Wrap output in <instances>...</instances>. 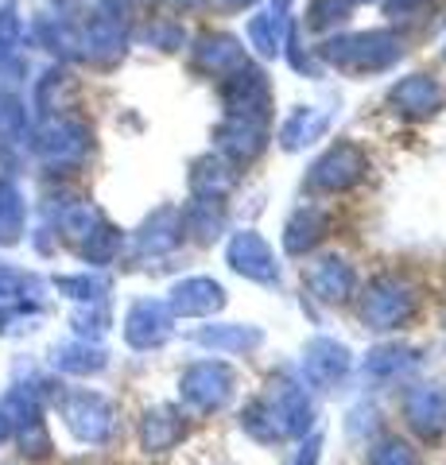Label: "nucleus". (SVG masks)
<instances>
[{"instance_id":"f257e3e1","label":"nucleus","mask_w":446,"mask_h":465,"mask_svg":"<svg viewBox=\"0 0 446 465\" xmlns=\"http://www.w3.org/2000/svg\"><path fill=\"white\" fill-rule=\"evenodd\" d=\"M63 423L78 442H105L113 434V407L97 391H66L63 396Z\"/></svg>"},{"instance_id":"f03ea898","label":"nucleus","mask_w":446,"mask_h":465,"mask_svg":"<svg viewBox=\"0 0 446 465\" xmlns=\"http://www.w3.org/2000/svg\"><path fill=\"white\" fill-rule=\"evenodd\" d=\"M322 54L330 58V63L345 66V70H381V66H388V63H396V58H400V43L392 35L369 32V35L326 43Z\"/></svg>"},{"instance_id":"7ed1b4c3","label":"nucleus","mask_w":446,"mask_h":465,"mask_svg":"<svg viewBox=\"0 0 446 465\" xmlns=\"http://www.w3.org/2000/svg\"><path fill=\"white\" fill-rule=\"evenodd\" d=\"M229 391H233V369L218 365V361H206V365H194L191 372L183 376V396L191 400L194 407H222L229 400Z\"/></svg>"},{"instance_id":"20e7f679","label":"nucleus","mask_w":446,"mask_h":465,"mask_svg":"<svg viewBox=\"0 0 446 465\" xmlns=\"http://www.w3.org/2000/svg\"><path fill=\"white\" fill-rule=\"evenodd\" d=\"M408 314H411V295L400 283H392V280H381L365 295V302H362V318H365L372 330L400 326Z\"/></svg>"},{"instance_id":"39448f33","label":"nucleus","mask_w":446,"mask_h":465,"mask_svg":"<svg viewBox=\"0 0 446 465\" xmlns=\"http://www.w3.org/2000/svg\"><path fill=\"white\" fill-rule=\"evenodd\" d=\"M171 333V311L155 299H140L133 311H128V326H124V338L133 349H155L164 345Z\"/></svg>"},{"instance_id":"423d86ee","label":"nucleus","mask_w":446,"mask_h":465,"mask_svg":"<svg viewBox=\"0 0 446 465\" xmlns=\"http://www.w3.org/2000/svg\"><path fill=\"white\" fill-rule=\"evenodd\" d=\"M229 113L241 116V121H253V124H261L264 116L272 113V90H268V82L256 74V70H244L241 78L229 82Z\"/></svg>"},{"instance_id":"0eeeda50","label":"nucleus","mask_w":446,"mask_h":465,"mask_svg":"<svg viewBox=\"0 0 446 465\" xmlns=\"http://www.w3.org/2000/svg\"><path fill=\"white\" fill-rule=\"evenodd\" d=\"M229 264H233L241 275L261 280V283H276V275H280L268 244L256 237V232H237V237L229 241Z\"/></svg>"},{"instance_id":"6e6552de","label":"nucleus","mask_w":446,"mask_h":465,"mask_svg":"<svg viewBox=\"0 0 446 465\" xmlns=\"http://www.w3.org/2000/svg\"><path fill=\"white\" fill-rule=\"evenodd\" d=\"M362 167H365L362 152L350 148V143H338V148L314 167L311 186H319V191H345V186H353L362 179Z\"/></svg>"},{"instance_id":"1a4fd4ad","label":"nucleus","mask_w":446,"mask_h":465,"mask_svg":"<svg viewBox=\"0 0 446 465\" xmlns=\"http://www.w3.org/2000/svg\"><path fill=\"white\" fill-rule=\"evenodd\" d=\"M85 148H90V136L74 121H51L39 136V152L47 163H74L85 155Z\"/></svg>"},{"instance_id":"9d476101","label":"nucleus","mask_w":446,"mask_h":465,"mask_svg":"<svg viewBox=\"0 0 446 465\" xmlns=\"http://www.w3.org/2000/svg\"><path fill=\"white\" fill-rule=\"evenodd\" d=\"M222 302H225V295L213 280H186L171 291L167 311L171 314H210V311H218Z\"/></svg>"},{"instance_id":"9b49d317","label":"nucleus","mask_w":446,"mask_h":465,"mask_svg":"<svg viewBox=\"0 0 446 465\" xmlns=\"http://www.w3.org/2000/svg\"><path fill=\"white\" fill-rule=\"evenodd\" d=\"M408 419L420 434H439L446 427V396L439 388H415L408 396Z\"/></svg>"},{"instance_id":"f8f14e48","label":"nucleus","mask_w":446,"mask_h":465,"mask_svg":"<svg viewBox=\"0 0 446 465\" xmlns=\"http://www.w3.org/2000/svg\"><path fill=\"white\" fill-rule=\"evenodd\" d=\"M303 369L314 384H334L338 376L350 369V353L338 345V341H314L307 349V361H303Z\"/></svg>"},{"instance_id":"ddd939ff","label":"nucleus","mask_w":446,"mask_h":465,"mask_svg":"<svg viewBox=\"0 0 446 465\" xmlns=\"http://www.w3.org/2000/svg\"><path fill=\"white\" fill-rule=\"evenodd\" d=\"M183 434V419L175 415V407H155L140 419V442L144 450H171Z\"/></svg>"},{"instance_id":"4468645a","label":"nucleus","mask_w":446,"mask_h":465,"mask_svg":"<svg viewBox=\"0 0 446 465\" xmlns=\"http://www.w3.org/2000/svg\"><path fill=\"white\" fill-rule=\"evenodd\" d=\"M283 32H287V5H283V0H268V8L253 20L249 35H253V43L264 54H276L280 43H283Z\"/></svg>"},{"instance_id":"2eb2a0df","label":"nucleus","mask_w":446,"mask_h":465,"mask_svg":"<svg viewBox=\"0 0 446 465\" xmlns=\"http://www.w3.org/2000/svg\"><path fill=\"white\" fill-rule=\"evenodd\" d=\"M51 365L63 369V372H74V376H90L97 369H105V353L85 341H70V345H59L51 353Z\"/></svg>"},{"instance_id":"dca6fc26","label":"nucleus","mask_w":446,"mask_h":465,"mask_svg":"<svg viewBox=\"0 0 446 465\" xmlns=\"http://www.w3.org/2000/svg\"><path fill=\"white\" fill-rule=\"evenodd\" d=\"M392 101H396L400 109H408V113H431V109H439L442 94H439V85L431 82V78L415 74V78H408V82H400V85H396V90H392Z\"/></svg>"},{"instance_id":"f3484780","label":"nucleus","mask_w":446,"mask_h":465,"mask_svg":"<svg viewBox=\"0 0 446 465\" xmlns=\"http://www.w3.org/2000/svg\"><path fill=\"white\" fill-rule=\"evenodd\" d=\"M311 287L314 295H322L330 302H342L353 295V272L342 264V260H326V264L311 275Z\"/></svg>"},{"instance_id":"a211bd4d","label":"nucleus","mask_w":446,"mask_h":465,"mask_svg":"<svg viewBox=\"0 0 446 465\" xmlns=\"http://www.w3.org/2000/svg\"><path fill=\"white\" fill-rule=\"evenodd\" d=\"M179 241V213L175 210H160L152 213V222L140 229V249L144 252H164Z\"/></svg>"},{"instance_id":"6ab92c4d","label":"nucleus","mask_w":446,"mask_h":465,"mask_svg":"<svg viewBox=\"0 0 446 465\" xmlns=\"http://www.w3.org/2000/svg\"><path fill=\"white\" fill-rule=\"evenodd\" d=\"M35 291H39V283H35L27 272L0 264V307H5V302H16V307L24 302V307H32V302H35Z\"/></svg>"},{"instance_id":"aec40b11","label":"nucleus","mask_w":446,"mask_h":465,"mask_svg":"<svg viewBox=\"0 0 446 465\" xmlns=\"http://www.w3.org/2000/svg\"><path fill=\"white\" fill-rule=\"evenodd\" d=\"M198 63H203L206 70H233V66H241V47L225 35H210V39H203Z\"/></svg>"},{"instance_id":"412c9836","label":"nucleus","mask_w":446,"mask_h":465,"mask_svg":"<svg viewBox=\"0 0 446 465\" xmlns=\"http://www.w3.org/2000/svg\"><path fill=\"white\" fill-rule=\"evenodd\" d=\"M24 229V202L16 186L0 179V241H16Z\"/></svg>"},{"instance_id":"4be33fe9","label":"nucleus","mask_w":446,"mask_h":465,"mask_svg":"<svg viewBox=\"0 0 446 465\" xmlns=\"http://www.w3.org/2000/svg\"><path fill=\"white\" fill-rule=\"evenodd\" d=\"M319 229H322V213L319 210H303L287 229V249L292 252H307L314 241H319Z\"/></svg>"},{"instance_id":"5701e85b","label":"nucleus","mask_w":446,"mask_h":465,"mask_svg":"<svg viewBox=\"0 0 446 465\" xmlns=\"http://www.w3.org/2000/svg\"><path fill=\"white\" fill-rule=\"evenodd\" d=\"M322 124H326V116H314V113H307V109H299V113L292 116V124L283 128V143H287V148L311 143L314 136L322 133Z\"/></svg>"},{"instance_id":"b1692460","label":"nucleus","mask_w":446,"mask_h":465,"mask_svg":"<svg viewBox=\"0 0 446 465\" xmlns=\"http://www.w3.org/2000/svg\"><path fill=\"white\" fill-rule=\"evenodd\" d=\"M198 341L203 345H225V349H253V345H261V333L256 330H203Z\"/></svg>"},{"instance_id":"393cba45","label":"nucleus","mask_w":446,"mask_h":465,"mask_svg":"<svg viewBox=\"0 0 446 465\" xmlns=\"http://www.w3.org/2000/svg\"><path fill=\"white\" fill-rule=\"evenodd\" d=\"M59 291L66 299H78V302H97V295H102V280H94V275H59Z\"/></svg>"},{"instance_id":"a878e982","label":"nucleus","mask_w":446,"mask_h":465,"mask_svg":"<svg viewBox=\"0 0 446 465\" xmlns=\"http://www.w3.org/2000/svg\"><path fill=\"white\" fill-rule=\"evenodd\" d=\"M408 365H415V357L408 349H381V353L369 357V372H400Z\"/></svg>"},{"instance_id":"bb28decb","label":"nucleus","mask_w":446,"mask_h":465,"mask_svg":"<svg viewBox=\"0 0 446 465\" xmlns=\"http://www.w3.org/2000/svg\"><path fill=\"white\" fill-rule=\"evenodd\" d=\"M369 465H415V454L404 442H384L369 454Z\"/></svg>"},{"instance_id":"cd10ccee","label":"nucleus","mask_w":446,"mask_h":465,"mask_svg":"<svg viewBox=\"0 0 446 465\" xmlns=\"http://www.w3.org/2000/svg\"><path fill=\"white\" fill-rule=\"evenodd\" d=\"M420 5L423 0H388V12H392V16H408V12H415Z\"/></svg>"},{"instance_id":"c85d7f7f","label":"nucleus","mask_w":446,"mask_h":465,"mask_svg":"<svg viewBox=\"0 0 446 465\" xmlns=\"http://www.w3.org/2000/svg\"><path fill=\"white\" fill-rule=\"evenodd\" d=\"M8 434H12V427H8V415H5V407H0V442H8Z\"/></svg>"},{"instance_id":"c756f323","label":"nucleus","mask_w":446,"mask_h":465,"mask_svg":"<svg viewBox=\"0 0 446 465\" xmlns=\"http://www.w3.org/2000/svg\"><path fill=\"white\" fill-rule=\"evenodd\" d=\"M229 5H249V0H229Z\"/></svg>"}]
</instances>
